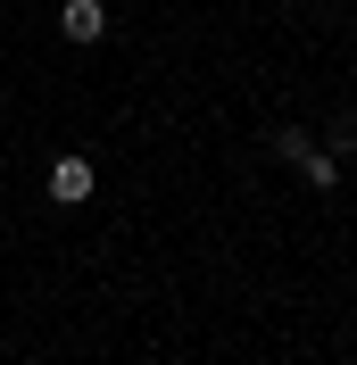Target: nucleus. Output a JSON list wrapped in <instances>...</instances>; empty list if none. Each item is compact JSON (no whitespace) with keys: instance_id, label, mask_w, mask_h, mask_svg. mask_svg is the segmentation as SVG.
Returning <instances> with one entry per match:
<instances>
[{"instance_id":"obj_3","label":"nucleus","mask_w":357,"mask_h":365,"mask_svg":"<svg viewBox=\"0 0 357 365\" xmlns=\"http://www.w3.org/2000/svg\"><path fill=\"white\" fill-rule=\"evenodd\" d=\"M59 34H67V42H100V34H109V9H100V0H67V9H59Z\"/></svg>"},{"instance_id":"obj_2","label":"nucleus","mask_w":357,"mask_h":365,"mask_svg":"<svg viewBox=\"0 0 357 365\" xmlns=\"http://www.w3.org/2000/svg\"><path fill=\"white\" fill-rule=\"evenodd\" d=\"M50 200H59V207L91 200V158H84V150H67V158L50 166Z\"/></svg>"},{"instance_id":"obj_1","label":"nucleus","mask_w":357,"mask_h":365,"mask_svg":"<svg viewBox=\"0 0 357 365\" xmlns=\"http://www.w3.org/2000/svg\"><path fill=\"white\" fill-rule=\"evenodd\" d=\"M274 150H283V158H291V166H299V175L316 182V191H333V182H341V158H333V150H316L308 133H283V141H274Z\"/></svg>"}]
</instances>
